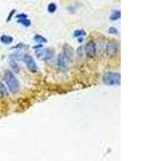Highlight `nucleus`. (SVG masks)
Listing matches in <instances>:
<instances>
[{"label":"nucleus","mask_w":161,"mask_h":161,"mask_svg":"<svg viewBox=\"0 0 161 161\" xmlns=\"http://www.w3.org/2000/svg\"><path fill=\"white\" fill-rule=\"evenodd\" d=\"M3 80L5 82L8 89L10 90L11 94H16L20 90V83L13 73L10 70H7L4 73Z\"/></svg>","instance_id":"nucleus-1"},{"label":"nucleus","mask_w":161,"mask_h":161,"mask_svg":"<svg viewBox=\"0 0 161 161\" xmlns=\"http://www.w3.org/2000/svg\"><path fill=\"white\" fill-rule=\"evenodd\" d=\"M102 82L106 85L119 86L121 83V75L119 73L107 72L102 77Z\"/></svg>","instance_id":"nucleus-2"},{"label":"nucleus","mask_w":161,"mask_h":161,"mask_svg":"<svg viewBox=\"0 0 161 161\" xmlns=\"http://www.w3.org/2000/svg\"><path fill=\"white\" fill-rule=\"evenodd\" d=\"M23 60L24 61V63L27 64V69L32 73H36L37 72L38 70V66L37 64H36V62L35 61V59L32 57V56H30L28 54L23 55Z\"/></svg>","instance_id":"nucleus-3"},{"label":"nucleus","mask_w":161,"mask_h":161,"mask_svg":"<svg viewBox=\"0 0 161 161\" xmlns=\"http://www.w3.org/2000/svg\"><path fill=\"white\" fill-rule=\"evenodd\" d=\"M68 61H69V53L67 52H63L60 53L57 57V65L60 70L63 71L66 70Z\"/></svg>","instance_id":"nucleus-4"},{"label":"nucleus","mask_w":161,"mask_h":161,"mask_svg":"<svg viewBox=\"0 0 161 161\" xmlns=\"http://www.w3.org/2000/svg\"><path fill=\"white\" fill-rule=\"evenodd\" d=\"M37 49L38 50L36 51V57L40 60H47L52 58L53 56V52L48 48H37Z\"/></svg>","instance_id":"nucleus-5"},{"label":"nucleus","mask_w":161,"mask_h":161,"mask_svg":"<svg viewBox=\"0 0 161 161\" xmlns=\"http://www.w3.org/2000/svg\"><path fill=\"white\" fill-rule=\"evenodd\" d=\"M85 54L89 57H94L96 55V44L94 41H89L85 47Z\"/></svg>","instance_id":"nucleus-6"},{"label":"nucleus","mask_w":161,"mask_h":161,"mask_svg":"<svg viewBox=\"0 0 161 161\" xmlns=\"http://www.w3.org/2000/svg\"><path fill=\"white\" fill-rule=\"evenodd\" d=\"M107 53L108 56H114L118 51V45L115 41H110L107 45Z\"/></svg>","instance_id":"nucleus-7"},{"label":"nucleus","mask_w":161,"mask_h":161,"mask_svg":"<svg viewBox=\"0 0 161 161\" xmlns=\"http://www.w3.org/2000/svg\"><path fill=\"white\" fill-rule=\"evenodd\" d=\"M0 41L4 45H10L13 42V37L8 35H3L0 37Z\"/></svg>","instance_id":"nucleus-8"},{"label":"nucleus","mask_w":161,"mask_h":161,"mask_svg":"<svg viewBox=\"0 0 161 161\" xmlns=\"http://www.w3.org/2000/svg\"><path fill=\"white\" fill-rule=\"evenodd\" d=\"M85 36H86V32L83 29H77L73 32V36L78 39H83Z\"/></svg>","instance_id":"nucleus-9"},{"label":"nucleus","mask_w":161,"mask_h":161,"mask_svg":"<svg viewBox=\"0 0 161 161\" xmlns=\"http://www.w3.org/2000/svg\"><path fill=\"white\" fill-rule=\"evenodd\" d=\"M34 40L36 43H38V44H44V43H47L48 41L46 38L44 37L43 36L39 35V34H37V35H36L34 36Z\"/></svg>","instance_id":"nucleus-10"},{"label":"nucleus","mask_w":161,"mask_h":161,"mask_svg":"<svg viewBox=\"0 0 161 161\" xmlns=\"http://www.w3.org/2000/svg\"><path fill=\"white\" fill-rule=\"evenodd\" d=\"M10 65L11 67L13 69V71H15V73H18L20 71V67H19V65H18L17 62H16L15 60L10 59Z\"/></svg>","instance_id":"nucleus-11"},{"label":"nucleus","mask_w":161,"mask_h":161,"mask_svg":"<svg viewBox=\"0 0 161 161\" xmlns=\"http://www.w3.org/2000/svg\"><path fill=\"white\" fill-rule=\"evenodd\" d=\"M120 17H121V12H120V11H114L113 13H112V15H110V20H117L120 19Z\"/></svg>","instance_id":"nucleus-12"},{"label":"nucleus","mask_w":161,"mask_h":161,"mask_svg":"<svg viewBox=\"0 0 161 161\" xmlns=\"http://www.w3.org/2000/svg\"><path fill=\"white\" fill-rule=\"evenodd\" d=\"M0 94L3 95V96H8V95L7 87H6L2 82H0Z\"/></svg>","instance_id":"nucleus-13"},{"label":"nucleus","mask_w":161,"mask_h":161,"mask_svg":"<svg viewBox=\"0 0 161 161\" xmlns=\"http://www.w3.org/2000/svg\"><path fill=\"white\" fill-rule=\"evenodd\" d=\"M18 23H20V24H22L23 26H24V27H27L31 26V20H28V19H23V20H18Z\"/></svg>","instance_id":"nucleus-14"},{"label":"nucleus","mask_w":161,"mask_h":161,"mask_svg":"<svg viewBox=\"0 0 161 161\" xmlns=\"http://www.w3.org/2000/svg\"><path fill=\"white\" fill-rule=\"evenodd\" d=\"M57 5H56V3H51L48 4V11L49 13H54L56 11H57Z\"/></svg>","instance_id":"nucleus-15"},{"label":"nucleus","mask_w":161,"mask_h":161,"mask_svg":"<svg viewBox=\"0 0 161 161\" xmlns=\"http://www.w3.org/2000/svg\"><path fill=\"white\" fill-rule=\"evenodd\" d=\"M108 32H109L110 34L117 35V34L119 33V31H118V29H117L116 27H109V29H108Z\"/></svg>","instance_id":"nucleus-16"},{"label":"nucleus","mask_w":161,"mask_h":161,"mask_svg":"<svg viewBox=\"0 0 161 161\" xmlns=\"http://www.w3.org/2000/svg\"><path fill=\"white\" fill-rule=\"evenodd\" d=\"M15 17L17 18L18 20H23V19H27V15H26V14L22 13V14H19V15H17Z\"/></svg>","instance_id":"nucleus-17"},{"label":"nucleus","mask_w":161,"mask_h":161,"mask_svg":"<svg viewBox=\"0 0 161 161\" xmlns=\"http://www.w3.org/2000/svg\"><path fill=\"white\" fill-rule=\"evenodd\" d=\"M15 9H14V10L11 11L10 14H9V15H8V20H7V21H8V22H9V21H10L11 19V18H12L13 15H14V14H15Z\"/></svg>","instance_id":"nucleus-18"}]
</instances>
